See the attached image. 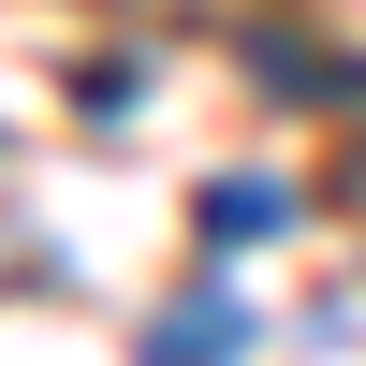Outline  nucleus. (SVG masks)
Returning a JSON list of instances; mask_svg holds the SVG:
<instances>
[{"label": "nucleus", "instance_id": "f257e3e1", "mask_svg": "<svg viewBox=\"0 0 366 366\" xmlns=\"http://www.w3.org/2000/svg\"><path fill=\"white\" fill-rule=\"evenodd\" d=\"M234 352H249V322H234V308H176L162 337H147V366H234Z\"/></svg>", "mask_w": 366, "mask_h": 366}, {"label": "nucleus", "instance_id": "f03ea898", "mask_svg": "<svg viewBox=\"0 0 366 366\" xmlns=\"http://www.w3.org/2000/svg\"><path fill=\"white\" fill-rule=\"evenodd\" d=\"M264 220H279V191H264V176H234V191L205 205V234H264Z\"/></svg>", "mask_w": 366, "mask_h": 366}]
</instances>
